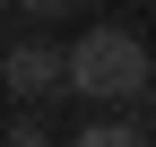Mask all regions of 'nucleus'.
<instances>
[{
  "instance_id": "nucleus-3",
  "label": "nucleus",
  "mask_w": 156,
  "mask_h": 147,
  "mask_svg": "<svg viewBox=\"0 0 156 147\" xmlns=\"http://www.w3.org/2000/svg\"><path fill=\"white\" fill-rule=\"evenodd\" d=\"M69 147H147V138L130 130V121H95V130H78Z\"/></svg>"
},
{
  "instance_id": "nucleus-1",
  "label": "nucleus",
  "mask_w": 156,
  "mask_h": 147,
  "mask_svg": "<svg viewBox=\"0 0 156 147\" xmlns=\"http://www.w3.org/2000/svg\"><path fill=\"white\" fill-rule=\"evenodd\" d=\"M69 95H95V104H147L156 95V61L130 26H87L69 43Z\"/></svg>"
},
{
  "instance_id": "nucleus-2",
  "label": "nucleus",
  "mask_w": 156,
  "mask_h": 147,
  "mask_svg": "<svg viewBox=\"0 0 156 147\" xmlns=\"http://www.w3.org/2000/svg\"><path fill=\"white\" fill-rule=\"evenodd\" d=\"M9 104H44V95H69V52L52 43H9Z\"/></svg>"
},
{
  "instance_id": "nucleus-6",
  "label": "nucleus",
  "mask_w": 156,
  "mask_h": 147,
  "mask_svg": "<svg viewBox=\"0 0 156 147\" xmlns=\"http://www.w3.org/2000/svg\"><path fill=\"white\" fill-rule=\"evenodd\" d=\"M147 104H156V95H147Z\"/></svg>"
},
{
  "instance_id": "nucleus-5",
  "label": "nucleus",
  "mask_w": 156,
  "mask_h": 147,
  "mask_svg": "<svg viewBox=\"0 0 156 147\" xmlns=\"http://www.w3.org/2000/svg\"><path fill=\"white\" fill-rule=\"evenodd\" d=\"M9 9H17V17H61L69 0H9Z\"/></svg>"
},
{
  "instance_id": "nucleus-4",
  "label": "nucleus",
  "mask_w": 156,
  "mask_h": 147,
  "mask_svg": "<svg viewBox=\"0 0 156 147\" xmlns=\"http://www.w3.org/2000/svg\"><path fill=\"white\" fill-rule=\"evenodd\" d=\"M0 147H52V138L35 130V121H9V138H0Z\"/></svg>"
},
{
  "instance_id": "nucleus-7",
  "label": "nucleus",
  "mask_w": 156,
  "mask_h": 147,
  "mask_svg": "<svg viewBox=\"0 0 156 147\" xmlns=\"http://www.w3.org/2000/svg\"><path fill=\"white\" fill-rule=\"evenodd\" d=\"M147 147H156V138H147Z\"/></svg>"
}]
</instances>
